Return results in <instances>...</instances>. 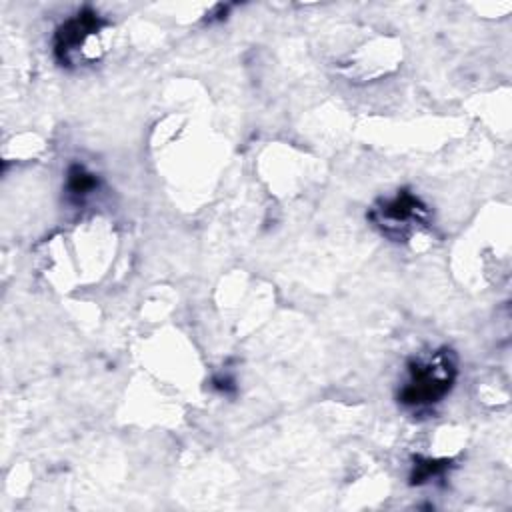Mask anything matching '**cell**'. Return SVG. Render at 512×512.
Wrapping results in <instances>:
<instances>
[{
  "label": "cell",
  "mask_w": 512,
  "mask_h": 512,
  "mask_svg": "<svg viewBox=\"0 0 512 512\" xmlns=\"http://www.w3.org/2000/svg\"><path fill=\"white\" fill-rule=\"evenodd\" d=\"M456 378L458 358L452 348L440 346L416 354L406 362V378L396 392V400L408 412H428L452 392Z\"/></svg>",
  "instance_id": "1"
},
{
  "label": "cell",
  "mask_w": 512,
  "mask_h": 512,
  "mask_svg": "<svg viewBox=\"0 0 512 512\" xmlns=\"http://www.w3.org/2000/svg\"><path fill=\"white\" fill-rule=\"evenodd\" d=\"M110 22L92 6L76 10L62 20L52 34V56L62 68H78L96 62L102 54L100 36Z\"/></svg>",
  "instance_id": "2"
},
{
  "label": "cell",
  "mask_w": 512,
  "mask_h": 512,
  "mask_svg": "<svg viewBox=\"0 0 512 512\" xmlns=\"http://www.w3.org/2000/svg\"><path fill=\"white\" fill-rule=\"evenodd\" d=\"M210 386H212L216 392L224 394V396H234L236 390H238L236 380H234V376H230V374H216V376L210 380Z\"/></svg>",
  "instance_id": "6"
},
{
  "label": "cell",
  "mask_w": 512,
  "mask_h": 512,
  "mask_svg": "<svg viewBox=\"0 0 512 512\" xmlns=\"http://www.w3.org/2000/svg\"><path fill=\"white\" fill-rule=\"evenodd\" d=\"M366 218L372 226L392 242H406L430 224V208L408 188L396 190L392 196L378 198Z\"/></svg>",
  "instance_id": "3"
},
{
  "label": "cell",
  "mask_w": 512,
  "mask_h": 512,
  "mask_svg": "<svg viewBox=\"0 0 512 512\" xmlns=\"http://www.w3.org/2000/svg\"><path fill=\"white\" fill-rule=\"evenodd\" d=\"M452 468V460L448 458H424L414 456L412 458V470H410V484L422 486L436 478H442Z\"/></svg>",
  "instance_id": "5"
},
{
  "label": "cell",
  "mask_w": 512,
  "mask_h": 512,
  "mask_svg": "<svg viewBox=\"0 0 512 512\" xmlns=\"http://www.w3.org/2000/svg\"><path fill=\"white\" fill-rule=\"evenodd\" d=\"M100 186H102L100 176L96 172H92L88 166H84L80 162H72L66 168L64 194H66V202L72 204L74 208H80L88 200H92L96 196V192L100 190Z\"/></svg>",
  "instance_id": "4"
}]
</instances>
